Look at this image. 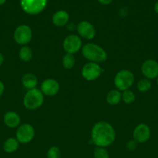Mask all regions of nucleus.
I'll return each instance as SVG.
<instances>
[{
    "instance_id": "obj_1",
    "label": "nucleus",
    "mask_w": 158,
    "mask_h": 158,
    "mask_svg": "<svg viewBox=\"0 0 158 158\" xmlns=\"http://www.w3.org/2000/svg\"><path fill=\"white\" fill-rule=\"evenodd\" d=\"M116 132L114 128L107 122H98L91 130V142L99 148H105L114 142Z\"/></svg>"
},
{
    "instance_id": "obj_2",
    "label": "nucleus",
    "mask_w": 158,
    "mask_h": 158,
    "mask_svg": "<svg viewBox=\"0 0 158 158\" xmlns=\"http://www.w3.org/2000/svg\"><path fill=\"white\" fill-rule=\"evenodd\" d=\"M82 55L85 59L92 63H103L108 58L106 52L103 48L94 43H88L82 47Z\"/></svg>"
},
{
    "instance_id": "obj_3",
    "label": "nucleus",
    "mask_w": 158,
    "mask_h": 158,
    "mask_svg": "<svg viewBox=\"0 0 158 158\" xmlns=\"http://www.w3.org/2000/svg\"><path fill=\"white\" fill-rule=\"evenodd\" d=\"M43 94L41 90L34 88L29 89L23 98V104L25 107L30 110L38 109L43 103Z\"/></svg>"
},
{
    "instance_id": "obj_4",
    "label": "nucleus",
    "mask_w": 158,
    "mask_h": 158,
    "mask_svg": "<svg viewBox=\"0 0 158 158\" xmlns=\"http://www.w3.org/2000/svg\"><path fill=\"white\" fill-rule=\"evenodd\" d=\"M134 80V75L131 71L122 69L116 73L114 78V83L118 90L125 91L133 86Z\"/></svg>"
},
{
    "instance_id": "obj_5",
    "label": "nucleus",
    "mask_w": 158,
    "mask_h": 158,
    "mask_svg": "<svg viewBox=\"0 0 158 158\" xmlns=\"http://www.w3.org/2000/svg\"><path fill=\"white\" fill-rule=\"evenodd\" d=\"M46 2L47 0H20V6L26 13L37 15L45 9Z\"/></svg>"
},
{
    "instance_id": "obj_6",
    "label": "nucleus",
    "mask_w": 158,
    "mask_h": 158,
    "mask_svg": "<svg viewBox=\"0 0 158 158\" xmlns=\"http://www.w3.org/2000/svg\"><path fill=\"white\" fill-rule=\"evenodd\" d=\"M103 71L98 63L90 62L83 66L81 69V75L85 80L92 81L99 78Z\"/></svg>"
},
{
    "instance_id": "obj_7",
    "label": "nucleus",
    "mask_w": 158,
    "mask_h": 158,
    "mask_svg": "<svg viewBox=\"0 0 158 158\" xmlns=\"http://www.w3.org/2000/svg\"><path fill=\"white\" fill-rule=\"evenodd\" d=\"M33 32L30 27L26 25H20L15 29L13 38L15 43L20 45H26L31 40Z\"/></svg>"
},
{
    "instance_id": "obj_8",
    "label": "nucleus",
    "mask_w": 158,
    "mask_h": 158,
    "mask_svg": "<svg viewBox=\"0 0 158 158\" xmlns=\"http://www.w3.org/2000/svg\"><path fill=\"white\" fill-rule=\"evenodd\" d=\"M34 135V128L29 123L20 125L16 131V139L21 143H29L33 139Z\"/></svg>"
},
{
    "instance_id": "obj_9",
    "label": "nucleus",
    "mask_w": 158,
    "mask_h": 158,
    "mask_svg": "<svg viewBox=\"0 0 158 158\" xmlns=\"http://www.w3.org/2000/svg\"><path fill=\"white\" fill-rule=\"evenodd\" d=\"M143 75L148 80H153L158 77V63L154 60H147L141 66Z\"/></svg>"
},
{
    "instance_id": "obj_10",
    "label": "nucleus",
    "mask_w": 158,
    "mask_h": 158,
    "mask_svg": "<svg viewBox=\"0 0 158 158\" xmlns=\"http://www.w3.org/2000/svg\"><path fill=\"white\" fill-rule=\"evenodd\" d=\"M63 47L67 53L74 54L81 47V40L77 35H69L64 40Z\"/></svg>"
},
{
    "instance_id": "obj_11",
    "label": "nucleus",
    "mask_w": 158,
    "mask_h": 158,
    "mask_svg": "<svg viewBox=\"0 0 158 158\" xmlns=\"http://www.w3.org/2000/svg\"><path fill=\"white\" fill-rule=\"evenodd\" d=\"M151 131L148 125L145 123H139L133 130V140L137 143H145L150 139Z\"/></svg>"
},
{
    "instance_id": "obj_12",
    "label": "nucleus",
    "mask_w": 158,
    "mask_h": 158,
    "mask_svg": "<svg viewBox=\"0 0 158 158\" xmlns=\"http://www.w3.org/2000/svg\"><path fill=\"white\" fill-rule=\"evenodd\" d=\"M77 30L80 36L85 40H92L96 34L94 26L89 22L81 21L77 26Z\"/></svg>"
},
{
    "instance_id": "obj_13",
    "label": "nucleus",
    "mask_w": 158,
    "mask_h": 158,
    "mask_svg": "<svg viewBox=\"0 0 158 158\" xmlns=\"http://www.w3.org/2000/svg\"><path fill=\"white\" fill-rule=\"evenodd\" d=\"M60 90L59 83L54 79H46L41 84V91L46 96H54Z\"/></svg>"
},
{
    "instance_id": "obj_14",
    "label": "nucleus",
    "mask_w": 158,
    "mask_h": 158,
    "mask_svg": "<svg viewBox=\"0 0 158 158\" xmlns=\"http://www.w3.org/2000/svg\"><path fill=\"white\" fill-rule=\"evenodd\" d=\"M4 123L8 127L15 128L20 124V117L13 111H8L4 115Z\"/></svg>"
},
{
    "instance_id": "obj_15",
    "label": "nucleus",
    "mask_w": 158,
    "mask_h": 158,
    "mask_svg": "<svg viewBox=\"0 0 158 158\" xmlns=\"http://www.w3.org/2000/svg\"><path fill=\"white\" fill-rule=\"evenodd\" d=\"M69 21V15L66 11L60 10L56 12L52 17V22L56 26H64Z\"/></svg>"
},
{
    "instance_id": "obj_16",
    "label": "nucleus",
    "mask_w": 158,
    "mask_h": 158,
    "mask_svg": "<svg viewBox=\"0 0 158 158\" xmlns=\"http://www.w3.org/2000/svg\"><path fill=\"white\" fill-rule=\"evenodd\" d=\"M22 84L26 89H34L37 84V77L33 73H26L22 78Z\"/></svg>"
},
{
    "instance_id": "obj_17",
    "label": "nucleus",
    "mask_w": 158,
    "mask_h": 158,
    "mask_svg": "<svg viewBox=\"0 0 158 158\" xmlns=\"http://www.w3.org/2000/svg\"><path fill=\"white\" fill-rule=\"evenodd\" d=\"M19 145H20V142L17 140L16 138L10 137V138L7 139L3 143V150L5 152L8 153V154H12L17 151V149L19 148Z\"/></svg>"
},
{
    "instance_id": "obj_18",
    "label": "nucleus",
    "mask_w": 158,
    "mask_h": 158,
    "mask_svg": "<svg viewBox=\"0 0 158 158\" xmlns=\"http://www.w3.org/2000/svg\"><path fill=\"white\" fill-rule=\"evenodd\" d=\"M122 100V94L118 89H113L108 93L106 96V101L110 105H116Z\"/></svg>"
},
{
    "instance_id": "obj_19",
    "label": "nucleus",
    "mask_w": 158,
    "mask_h": 158,
    "mask_svg": "<svg viewBox=\"0 0 158 158\" xmlns=\"http://www.w3.org/2000/svg\"><path fill=\"white\" fill-rule=\"evenodd\" d=\"M20 59L23 62H28L32 59L33 52L28 46H23L19 52Z\"/></svg>"
},
{
    "instance_id": "obj_20",
    "label": "nucleus",
    "mask_w": 158,
    "mask_h": 158,
    "mask_svg": "<svg viewBox=\"0 0 158 158\" xmlns=\"http://www.w3.org/2000/svg\"><path fill=\"white\" fill-rule=\"evenodd\" d=\"M62 64L65 69H71L75 64V57L73 54L67 53L62 59Z\"/></svg>"
},
{
    "instance_id": "obj_21",
    "label": "nucleus",
    "mask_w": 158,
    "mask_h": 158,
    "mask_svg": "<svg viewBox=\"0 0 158 158\" xmlns=\"http://www.w3.org/2000/svg\"><path fill=\"white\" fill-rule=\"evenodd\" d=\"M151 82L150 80L145 78L139 80L137 83V89L139 92H147L151 88Z\"/></svg>"
},
{
    "instance_id": "obj_22",
    "label": "nucleus",
    "mask_w": 158,
    "mask_h": 158,
    "mask_svg": "<svg viewBox=\"0 0 158 158\" xmlns=\"http://www.w3.org/2000/svg\"><path fill=\"white\" fill-rule=\"evenodd\" d=\"M122 99L124 103H125L126 104H130V103H133L135 101L136 96H135V94L133 91L127 89V90L123 91V93L122 94Z\"/></svg>"
},
{
    "instance_id": "obj_23",
    "label": "nucleus",
    "mask_w": 158,
    "mask_h": 158,
    "mask_svg": "<svg viewBox=\"0 0 158 158\" xmlns=\"http://www.w3.org/2000/svg\"><path fill=\"white\" fill-rule=\"evenodd\" d=\"M94 158H109L108 152L105 149V148H97L94 151Z\"/></svg>"
},
{
    "instance_id": "obj_24",
    "label": "nucleus",
    "mask_w": 158,
    "mask_h": 158,
    "mask_svg": "<svg viewBox=\"0 0 158 158\" xmlns=\"http://www.w3.org/2000/svg\"><path fill=\"white\" fill-rule=\"evenodd\" d=\"M46 157H47V158H60V157H61L60 150L57 147H51L48 150Z\"/></svg>"
},
{
    "instance_id": "obj_25",
    "label": "nucleus",
    "mask_w": 158,
    "mask_h": 158,
    "mask_svg": "<svg viewBox=\"0 0 158 158\" xmlns=\"http://www.w3.org/2000/svg\"><path fill=\"white\" fill-rule=\"evenodd\" d=\"M136 147H137V142L135 141L134 140H129V141L126 143L127 149L129 150V151H134L136 148Z\"/></svg>"
},
{
    "instance_id": "obj_26",
    "label": "nucleus",
    "mask_w": 158,
    "mask_h": 158,
    "mask_svg": "<svg viewBox=\"0 0 158 158\" xmlns=\"http://www.w3.org/2000/svg\"><path fill=\"white\" fill-rule=\"evenodd\" d=\"M5 90V86H4V83L0 80V97L3 94Z\"/></svg>"
},
{
    "instance_id": "obj_27",
    "label": "nucleus",
    "mask_w": 158,
    "mask_h": 158,
    "mask_svg": "<svg viewBox=\"0 0 158 158\" xmlns=\"http://www.w3.org/2000/svg\"><path fill=\"white\" fill-rule=\"evenodd\" d=\"M101 4L103 5H108L112 2V0H98Z\"/></svg>"
},
{
    "instance_id": "obj_28",
    "label": "nucleus",
    "mask_w": 158,
    "mask_h": 158,
    "mask_svg": "<svg viewBox=\"0 0 158 158\" xmlns=\"http://www.w3.org/2000/svg\"><path fill=\"white\" fill-rule=\"evenodd\" d=\"M3 63H4V56H3L2 54L0 52V66L3 64Z\"/></svg>"
},
{
    "instance_id": "obj_29",
    "label": "nucleus",
    "mask_w": 158,
    "mask_h": 158,
    "mask_svg": "<svg viewBox=\"0 0 158 158\" xmlns=\"http://www.w3.org/2000/svg\"><path fill=\"white\" fill-rule=\"evenodd\" d=\"M154 11L158 14V0L156 2V3L154 4Z\"/></svg>"
},
{
    "instance_id": "obj_30",
    "label": "nucleus",
    "mask_w": 158,
    "mask_h": 158,
    "mask_svg": "<svg viewBox=\"0 0 158 158\" xmlns=\"http://www.w3.org/2000/svg\"><path fill=\"white\" fill-rule=\"evenodd\" d=\"M6 0H0V6H2V5L4 4L5 2H6Z\"/></svg>"
},
{
    "instance_id": "obj_31",
    "label": "nucleus",
    "mask_w": 158,
    "mask_h": 158,
    "mask_svg": "<svg viewBox=\"0 0 158 158\" xmlns=\"http://www.w3.org/2000/svg\"><path fill=\"white\" fill-rule=\"evenodd\" d=\"M156 83H157V85H158V77L156 78Z\"/></svg>"
}]
</instances>
